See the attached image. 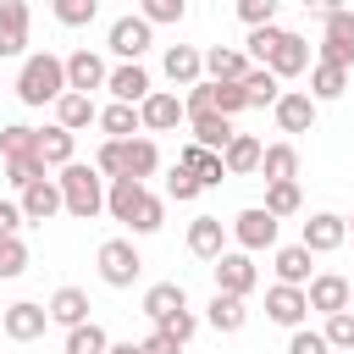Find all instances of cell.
<instances>
[{"label": "cell", "instance_id": "obj_1", "mask_svg": "<svg viewBox=\"0 0 354 354\" xmlns=\"http://www.w3.org/2000/svg\"><path fill=\"white\" fill-rule=\"evenodd\" d=\"M61 94H66V61L50 55V50L28 55L22 72H17V100H22V105H50V100H61Z\"/></svg>", "mask_w": 354, "mask_h": 354}, {"label": "cell", "instance_id": "obj_2", "mask_svg": "<svg viewBox=\"0 0 354 354\" xmlns=\"http://www.w3.org/2000/svg\"><path fill=\"white\" fill-rule=\"evenodd\" d=\"M55 188H61V210H72L77 221H88V216L105 210V188H100V171H94V166H77V160L61 166Z\"/></svg>", "mask_w": 354, "mask_h": 354}, {"label": "cell", "instance_id": "obj_3", "mask_svg": "<svg viewBox=\"0 0 354 354\" xmlns=\"http://www.w3.org/2000/svg\"><path fill=\"white\" fill-rule=\"evenodd\" d=\"M321 22H326V39H321V66L348 72V61H354V11L332 6V11H321Z\"/></svg>", "mask_w": 354, "mask_h": 354}, {"label": "cell", "instance_id": "obj_4", "mask_svg": "<svg viewBox=\"0 0 354 354\" xmlns=\"http://www.w3.org/2000/svg\"><path fill=\"white\" fill-rule=\"evenodd\" d=\"M138 271H144V260H138V249H133L127 238L100 243V277H105L111 288H133V282H138Z\"/></svg>", "mask_w": 354, "mask_h": 354}, {"label": "cell", "instance_id": "obj_5", "mask_svg": "<svg viewBox=\"0 0 354 354\" xmlns=\"http://www.w3.org/2000/svg\"><path fill=\"white\" fill-rule=\"evenodd\" d=\"M210 266H216V293H227V299H243V293L260 282V271H254L249 254H221V260H210Z\"/></svg>", "mask_w": 354, "mask_h": 354}, {"label": "cell", "instance_id": "obj_6", "mask_svg": "<svg viewBox=\"0 0 354 354\" xmlns=\"http://www.w3.org/2000/svg\"><path fill=\"white\" fill-rule=\"evenodd\" d=\"M111 50H116L127 66H138V55L149 50V22H144V17H116V22H111Z\"/></svg>", "mask_w": 354, "mask_h": 354}, {"label": "cell", "instance_id": "obj_7", "mask_svg": "<svg viewBox=\"0 0 354 354\" xmlns=\"http://www.w3.org/2000/svg\"><path fill=\"white\" fill-rule=\"evenodd\" d=\"M177 122H183V100H177V94H166V88H149V100L138 105V127L166 133V127H177Z\"/></svg>", "mask_w": 354, "mask_h": 354}, {"label": "cell", "instance_id": "obj_8", "mask_svg": "<svg viewBox=\"0 0 354 354\" xmlns=\"http://www.w3.org/2000/svg\"><path fill=\"white\" fill-rule=\"evenodd\" d=\"M343 238H348V221L321 210V216H310V221H304V243H299V249H310V254H332Z\"/></svg>", "mask_w": 354, "mask_h": 354}, {"label": "cell", "instance_id": "obj_9", "mask_svg": "<svg viewBox=\"0 0 354 354\" xmlns=\"http://www.w3.org/2000/svg\"><path fill=\"white\" fill-rule=\"evenodd\" d=\"M44 326H50V310H39V304H28V299H22V304H11V310L0 315V332H6V337H17V343H33Z\"/></svg>", "mask_w": 354, "mask_h": 354}, {"label": "cell", "instance_id": "obj_10", "mask_svg": "<svg viewBox=\"0 0 354 354\" xmlns=\"http://www.w3.org/2000/svg\"><path fill=\"white\" fill-rule=\"evenodd\" d=\"M304 66H310V44H304L299 33H288V28H282V44L271 50V61H266V72H271V77H299Z\"/></svg>", "mask_w": 354, "mask_h": 354}, {"label": "cell", "instance_id": "obj_11", "mask_svg": "<svg viewBox=\"0 0 354 354\" xmlns=\"http://www.w3.org/2000/svg\"><path fill=\"white\" fill-rule=\"evenodd\" d=\"M111 72H105V61L94 55V50H77V55H66V94H88V88H100Z\"/></svg>", "mask_w": 354, "mask_h": 354}, {"label": "cell", "instance_id": "obj_12", "mask_svg": "<svg viewBox=\"0 0 354 354\" xmlns=\"http://www.w3.org/2000/svg\"><path fill=\"white\" fill-rule=\"evenodd\" d=\"M232 238H238L243 249H271V243H277V216H266V210L254 205V210H243V216L232 221Z\"/></svg>", "mask_w": 354, "mask_h": 354}, {"label": "cell", "instance_id": "obj_13", "mask_svg": "<svg viewBox=\"0 0 354 354\" xmlns=\"http://www.w3.org/2000/svg\"><path fill=\"white\" fill-rule=\"evenodd\" d=\"M266 315H271L277 326H299V321L310 315V304H304V288H282V282H277V288L266 293Z\"/></svg>", "mask_w": 354, "mask_h": 354}, {"label": "cell", "instance_id": "obj_14", "mask_svg": "<svg viewBox=\"0 0 354 354\" xmlns=\"http://www.w3.org/2000/svg\"><path fill=\"white\" fill-rule=\"evenodd\" d=\"M22 44H28V6L0 0V55H22Z\"/></svg>", "mask_w": 354, "mask_h": 354}, {"label": "cell", "instance_id": "obj_15", "mask_svg": "<svg viewBox=\"0 0 354 354\" xmlns=\"http://www.w3.org/2000/svg\"><path fill=\"white\" fill-rule=\"evenodd\" d=\"M105 88L116 94V105H144V100H149V72H144V66H116V72L105 77Z\"/></svg>", "mask_w": 354, "mask_h": 354}, {"label": "cell", "instance_id": "obj_16", "mask_svg": "<svg viewBox=\"0 0 354 354\" xmlns=\"http://www.w3.org/2000/svg\"><path fill=\"white\" fill-rule=\"evenodd\" d=\"M260 155H266V144H260V138L232 133V144L221 149V166H227L232 177H249V171H260Z\"/></svg>", "mask_w": 354, "mask_h": 354}, {"label": "cell", "instance_id": "obj_17", "mask_svg": "<svg viewBox=\"0 0 354 354\" xmlns=\"http://www.w3.org/2000/svg\"><path fill=\"white\" fill-rule=\"evenodd\" d=\"M221 243H227L221 216H194V227H188V249H194L199 260H221Z\"/></svg>", "mask_w": 354, "mask_h": 354}, {"label": "cell", "instance_id": "obj_18", "mask_svg": "<svg viewBox=\"0 0 354 354\" xmlns=\"http://www.w3.org/2000/svg\"><path fill=\"white\" fill-rule=\"evenodd\" d=\"M304 304L310 310H326V315H337V310H348V282L343 277H310V293H304Z\"/></svg>", "mask_w": 354, "mask_h": 354}, {"label": "cell", "instance_id": "obj_19", "mask_svg": "<svg viewBox=\"0 0 354 354\" xmlns=\"http://www.w3.org/2000/svg\"><path fill=\"white\" fill-rule=\"evenodd\" d=\"M199 72H205V55H199L194 44H171V50H166V77H171V83L194 88V83H199Z\"/></svg>", "mask_w": 354, "mask_h": 354}, {"label": "cell", "instance_id": "obj_20", "mask_svg": "<svg viewBox=\"0 0 354 354\" xmlns=\"http://www.w3.org/2000/svg\"><path fill=\"white\" fill-rule=\"evenodd\" d=\"M277 122H282V133H310L315 127V100L310 94H282L277 100Z\"/></svg>", "mask_w": 354, "mask_h": 354}, {"label": "cell", "instance_id": "obj_21", "mask_svg": "<svg viewBox=\"0 0 354 354\" xmlns=\"http://www.w3.org/2000/svg\"><path fill=\"white\" fill-rule=\"evenodd\" d=\"M155 166H160V149H155L149 138H127V144H122V177L144 183V177H149Z\"/></svg>", "mask_w": 354, "mask_h": 354}, {"label": "cell", "instance_id": "obj_22", "mask_svg": "<svg viewBox=\"0 0 354 354\" xmlns=\"http://www.w3.org/2000/svg\"><path fill=\"white\" fill-rule=\"evenodd\" d=\"M88 122H100V111H94L88 94H61V100H55V127L77 133V127H88Z\"/></svg>", "mask_w": 354, "mask_h": 354}, {"label": "cell", "instance_id": "obj_23", "mask_svg": "<svg viewBox=\"0 0 354 354\" xmlns=\"http://www.w3.org/2000/svg\"><path fill=\"white\" fill-rule=\"evenodd\" d=\"M194 144H199V149H210V155H221V149L232 144V122H227V116H216V111L194 116Z\"/></svg>", "mask_w": 354, "mask_h": 354}, {"label": "cell", "instance_id": "obj_24", "mask_svg": "<svg viewBox=\"0 0 354 354\" xmlns=\"http://www.w3.org/2000/svg\"><path fill=\"white\" fill-rule=\"evenodd\" d=\"M55 210H61V188H55L50 177L33 183V188H22V216H28V221H50Z\"/></svg>", "mask_w": 354, "mask_h": 354}, {"label": "cell", "instance_id": "obj_25", "mask_svg": "<svg viewBox=\"0 0 354 354\" xmlns=\"http://www.w3.org/2000/svg\"><path fill=\"white\" fill-rule=\"evenodd\" d=\"M177 310H188V299H183V288H177V282H155V288L144 293V315H149L155 326H160L166 315H177Z\"/></svg>", "mask_w": 354, "mask_h": 354}, {"label": "cell", "instance_id": "obj_26", "mask_svg": "<svg viewBox=\"0 0 354 354\" xmlns=\"http://www.w3.org/2000/svg\"><path fill=\"white\" fill-rule=\"evenodd\" d=\"M50 321H61L66 332L83 326V321H88V293H83V288H61V293L50 299Z\"/></svg>", "mask_w": 354, "mask_h": 354}, {"label": "cell", "instance_id": "obj_27", "mask_svg": "<svg viewBox=\"0 0 354 354\" xmlns=\"http://www.w3.org/2000/svg\"><path fill=\"white\" fill-rule=\"evenodd\" d=\"M205 72H210V83H243V72H249V61H243V50H210L205 55Z\"/></svg>", "mask_w": 354, "mask_h": 354}, {"label": "cell", "instance_id": "obj_28", "mask_svg": "<svg viewBox=\"0 0 354 354\" xmlns=\"http://www.w3.org/2000/svg\"><path fill=\"white\" fill-rule=\"evenodd\" d=\"M177 166H183V171H194V177H199V188L221 183V171H227V166H221V155H210V149H199V144H188V149L177 155Z\"/></svg>", "mask_w": 354, "mask_h": 354}, {"label": "cell", "instance_id": "obj_29", "mask_svg": "<svg viewBox=\"0 0 354 354\" xmlns=\"http://www.w3.org/2000/svg\"><path fill=\"white\" fill-rule=\"evenodd\" d=\"M144 205V183H133V177H116L111 183V194H105V210L116 216V221H133V210Z\"/></svg>", "mask_w": 354, "mask_h": 354}, {"label": "cell", "instance_id": "obj_30", "mask_svg": "<svg viewBox=\"0 0 354 354\" xmlns=\"http://www.w3.org/2000/svg\"><path fill=\"white\" fill-rule=\"evenodd\" d=\"M260 171H266V183H293V171H299V149H293V144H271V149L260 155Z\"/></svg>", "mask_w": 354, "mask_h": 354}, {"label": "cell", "instance_id": "obj_31", "mask_svg": "<svg viewBox=\"0 0 354 354\" xmlns=\"http://www.w3.org/2000/svg\"><path fill=\"white\" fill-rule=\"evenodd\" d=\"M238 88H243V100H249V105H277V100H282V88H277V77H271L266 66H249Z\"/></svg>", "mask_w": 354, "mask_h": 354}, {"label": "cell", "instance_id": "obj_32", "mask_svg": "<svg viewBox=\"0 0 354 354\" xmlns=\"http://www.w3.org/2000/svg\"><path fill=\"white\" fill-rule=\"evenodd\" d=\"M100 127L111 133V144H127V138L138 133V111H133V105H105V111H100Z\"/></svg>", "mask_w": 354, "mask_h": 354}, {"label": "cell", "instance_id": "obj_33", "mask_svg": "<svg viewBox=\"0 0 354 354\" xmlns=\"http://www.w3.org/2000/svg\"><path fill=\"white\" fill-rule=\"evenodd\" d=\"M0 155H6V160H22V155H39V133H33V127H22V122H11V127H0Z\"/></svg>", "mask_w": 354, "mask_h": 354}, {"label": "cell", "instance_id": "obj_34", "mask_svg": "<svg viewBox=\"0 0 354 354\" xmlns=\"http://www.w3.org/2000/svg\"><path fill=\"white\" fill-rule=\"evenodd\" d=\"M39 160L44 166H72V133L66 127H44L39 133Z\"/></svg>", "mask_w": 354, "mask_h": 354}, {"label": "cell", "instance_id": "obj_35", "mask_svg": "<svg viewBox=\"0 0 354 354\" xmlns=\"http://www.w3.org/2000/svg\"><path fill=\"white\" fill-rule=\"evenodd\" d=\"M277 277H282V288H299V282H310V249H277Z\"/></svg>", "mask_w": 354, "mask_h": 354}, {"label": "cell", "instance_id": "obj_36", "mask_svg": "<svg viewBox=\"0 0 354 354\" xmlns=\"http://www.w3.org/2000/svg\"><path fill=\"white\" fill-rule=\"evenodd\" d=\"M205 321H210L216 332H238V326H243V299L216 293V299H210V310H205Z\"/></svg>", "mask_w": 354, "mask_h": 354}, {"label": "cell", "instance_id": "obj_37", "mask_svg": "<svg viewBox=\"0 0 354 354\" xmlns=\"http://www.w3.org/2000/svg\"><path fill=\"white\" fill-rule=\"evenodd\" d=\"M105 348H111V337H105L94 321H83V326L66 332V354H105Z\"/></svg>", "mask_w": 354, "mask_h": 354}, {"label": "cell", "instance_id": "obj_38", "mask_svg": "<svg viewBox=\"0 0 354 354\" xmlns=\"http://www.w3.org/2000/svg\"><path fill=\"white\" fill-rule=\"evenodd\" d=\"M326 348H343V354H354V310H337V315H326Z\"/></svg>", "mask_w": 354, "mask_h": 354}, {"label": "cell", "instance_id": "obj_39", "mask_svg": "<svg viewBox=\"0 0 354 354\" xmlns=\"http://www.w3.org/2000/svg\"><path fill=\"white\" fill-rule=\"evenodd\" d=\"M260 210H266V216H293V210H299V183H271Z\"/></svg>", "mask_w": 354, "mask_h": 354}, {"label": "cell", "instance_id": "obj_40", "mask_svg": "<svg viewBox=\"0 0 354 354\" xmlns=\"http://www.w3.org/2000/svg\"><path fill=\"white\" fill-rule=\"evenodd\" d=\"M243 105H249V100H243L238 83H210V111H216V116L232 122V111H243Z\"/></svg>", "mask_w": 354, "mask_h": 354}, {"label": "cell", "instance_id": "obj_41", "mask_svg": "<svg viewBox=\"0 0 354 354\" xmlns=\"http://www.w3.org/2000/svg\"><path fill=\"white\" fill-rule=\"evenodd\" d=\"M28 271V243L11 232V238H0V277H22Z\"/></svg>", "mask_w": 354, "mask_h": 354}, {"label": "cell", "instance_id": "obj_42", "mask_svg": "<svg viewBox=\"0 0 354 354\" xmlns=\"http://www.w3.org/2000/svg\"><path fill=\"white\" fill-rule=\"evenodd\" d=\"M310 88H315V100H337V94L348 88V72H337V66H315Z\"/></svg>", "mask_w": 354, "mask_h": 354}, {"label": "cell", "instance_id": "obj_43", "mask_svg": "<svg viewBox=\"0 0 354 354\" xmlns=\"http://www.w3.org/2000/svg\"><path fill=\"white\" fill-rule=\"evenodd\" d=\"M6 177H11L17 188H33V183H44V160H39V155H22V160H6Z\"/></svg>", "mask_w": 354, "mask_h": 354}, {"label": "cell", "instance_id": "obj_44", "mask_svg": "<svg viewBox=\"0 0 354 354\" xmlns=\"http://www.w3.org/2000/svg\"><path fill=\"white\" fill-rule=\"evenodd\" d=\"M94 0H55V17L66 22V28H83V22H94Z\"/></svg>", "mask_w": 354, "mask_h": 354}, {"label": "cell", "instance_id": "obj_45", "mask_svg": "<svg viewBox=\"0 0 354 354\" xmlns=\"http://www.w3.org/2000/svg\"><path fill=\"white\" fill-rule=\"evenodd\" d=\"M238 17H243L249 28H271V17H277V0H238Z\"/></svg>", "mask_w": 354, "mask_h": 354}, {"label": "cell", "instance_id": "obj_46", "mask_svg": "<svg viewBox=\"0 0 354 354\" xmlns=\"http://www.w3.org/2000/svg\"><path fill=\"white\" fill-rule=\"evenodd\" d=\"M277 44H282V28H254V33H249V55H254L260 66L271 61V50H277Z\"/></svg>", "mask_w": 354, "mask_h": 354}, {"label": "cell", "instance_id": "obj_47", "mask_svg": "<svg viewBox=\"0 0 354 354\" xmlns=\"http://www.w3.org/2000/svg\"><path fill=\"white\" fill-rule=\"evenodd\" d=\"M144 22H183V0H144Z\"/></svg>", "mask_w": 354, "mask_h": 354}, {"label": "cell", "instance_id": "obj_48", "mask_svg": "<svg viewBox=\"0 0 354 354\" xmlns=\"http://www.w3.org/2000/svg\"><path fill=\"white\" fill-rule=\"evenodd\" d=\"M194 326H199V321H194V315H188V310H177V315H166V321H160V326H155V332H166V337H171V343H188V337H194Z\"/></svg>", "mask_w": 354, "mask_h": 354}, {"label": "cell", "instance_id": "obj_49", "mask_svg": "<svg viewBox=\"0 0 354 354\" xmlns=\"http://www.w3.org/2000/svg\"><path fill=\"white\" fill-rule=\"evenodd\" d=\"M94 171H105V177L116 183V177H122V144H111V138H105V144H100V155H94Z\"/></svg>", "mask_w": 354, "mask_h": 354}, {"label": "cell", "instance_id": "obj_50", "mask_svg": "<svg viewBox=\"0 0 354 354\" xmlns=\"http://www.w3.org/2000/svg\"><path fill=\"white\" fill-rule=\"evenodd\" d=\"M166 194H171V199H194V194H199V177H194V171H183V166H171Z\"/></svg>", "mask_w": 354, "mask_h": 354}, {"label": "cell", "instance_id": "obj_51", "mask_svg": "<svg viewBox=\"0 0 354 354\" xmlns=\"http://www.w3.org/2000/svg\"><path fill=\"white\" fill-rule=\"evenodd\" d=\"M127 227H133V232H155V227H160V199H149V194H144V205L133 210V221H127Z\"/></svg>", "mask_w": 354, "mask_h": 354}, {"label": "cell", "instance_id": "obj_52", "mask_svg": "<svg viewBox=\"0 0 354 354\" xmlns=\"http://www.w3.org/2000/svg\"><path fill=\"white\" fill-rule=\"evenodd\" d=\"M288 354H326V337L299 326V332H293V343H288Z\"/></svg>", "mask_w": 354, "mask_h": 354}, {"label": "cell", "instance_id": "obj_53", "mask_svg": "<svg viewBox=\"0 0 354 354\" xmlns=\"http://www.w3.org/2000/svg\"><path fill=\"white\" fill-rule=\"evenodd\" d=\"M138 348H144V354H183V343H171L166 332H149V337H144Z\"/></svg>", "mask_w": 354, "mask_h": 354}, {"label": "cell", "instance_id": "obj_54", "mask_svg": "<svg viewBox=\"0 0 354 354\" xmlns=\"http://www.w3.org/2000/svg\"><path fill=\"white\" fill-rule=\"evenodd\" d=\"M17 227H22V205H6L0 199V238H11Z\"/></svg>", "mask_w": 354, "mask_h": 354}, {"label": "cell", "instance_id": "obj_55", "mask_svg": "<svg viewBox=\"0 0 354 354\" xmlns=\"http://www.w3.org/2000/svg\"><path fill=\"white\" fill-rule=\"evenodd\" d=\"M105 354H144L138 343H116V348H105Z\"/></svg>", "mask_w": 354, "mask_h": 354}, {"label": "cell", "instance_id": "obj_56", "mask_svg": "<svg viewBox=\"0 0 354 354\" xmlns=\"http://www.w3.org/2000/svg\"><path fill=\"white\" fill-rule=\"evenodd\" d=\"M348 299H354V288H348Z\"/></svg>", "mask_w": 354, "mask_h": 354}]
</instances>
